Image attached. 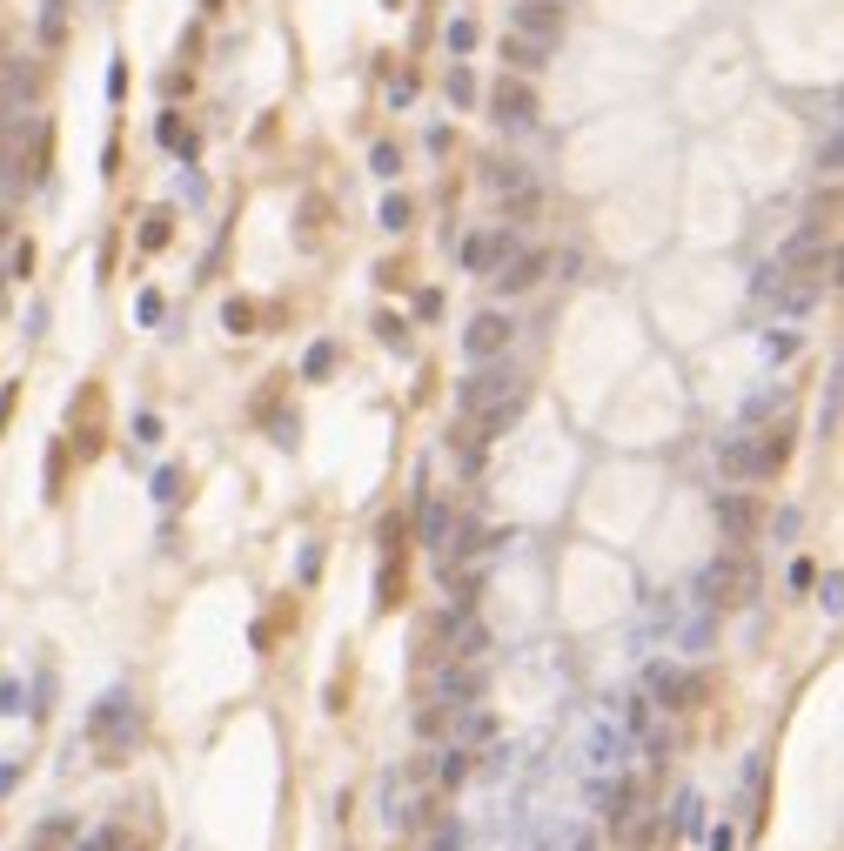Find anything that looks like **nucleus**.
<instances>
[{"mask_svg":"<svg viewBox=\"0 0 844 851\" xmlns=\"http://www.w3.org/2000/svg\"><path fill=\"white\" fill-rule=\"evenodd\" d=\"M510 336H516V322L489 309V315H476V322L463 329V349H469L476 362H489V356H503V349H510Z\"/></svg>","mask_w":844,"mask_h":851,"instance_id":"nucleus-9","label":"nucleus"},{"mask_svg":"<svg viewBox=\"0 0 844 851\" xmlns=\"http://www.w3.org/2000/svg\"><path fill=\"white\" fill-rule=\"evenodd\" d=\"M463 771H469V758L456 751V744H449L443 758H436V778H443V784H463Z\"/></svg>","mask_w":844,"mask_h":851,"instance_id":"nucleus-22","label":"nucleus"},{"mask_svg":"<svg viewBox=\"0 0 844 851\" xmlns=\"http://www.w3.org/2000/svg\"><path fill=\"white\" fill-rule=\"evenodd\" d=\"M697 590H704V604H717V610H744L757 597V563L744 557V550H717V557L704 563Z\"/></svg>","mask_w":844,"mask_h":851,"instance_id":"nucleus-1","label":"nucleus"},{"mask_svg":"<svg viewBox=\"0 0 844 851\" xmlns=\"http://www.w3.org/2000/svg\"><path fill=\"white\" fill-rule=\"evenodd\" d=\"M543 269H550V255H536V248H516L510 262H503V275H496V289L503 295H523L543 282Z\"/></svg>","mask_w":844,"mask_h":851,"instance_id":"nucleus-11","label":"nucleus"},{"mask_svg":"<svg viewBox=\"0 0 844 851\" xmlns=\"http://www.w3.org/2000/svg\"><path fill=\"white\" fill-rule=\"evenodd\" d=\"M489 188H496V195H523V188H530L523 161H489Z\"/></svg>","mask_w":844,"mask_h":851,"instance_id":"nucleus-15","label":"nucleus"},{"mask_svg":"<svg viewBox=\"0 0 844 851\" xmlns=\"http://www.w3.org/2000/svg\"><path fill=\"white\" fill-rule=\"evenodd\" d=\"M483 650H489V630L476 624L469 610H456V617H449V657H463L469 664V657H483Z\"/></svg>","mask_w":844,"mask_h":851,"instance_id":"nucleus-12","label":"nucleus"},{"mask_svg":"<svg viewBox=\"0 0 844 851\" xmlns=\"http://www.w3.org/2000/svg\"><path fill=\"white\" fill-rule=\"evenodd\" d=\"M389 101L409 108V101H416V74H396V81H389Z\"/></svg>","mask_w":844,"mask_h":851,"instance_id":"nucleus-26","label":"nucleus"},{"mask_svg":"<svg viewBox=\"0 0 844 851\" xmlns=\"http://www.w3.org/2000/svg\"><path fill=\"white\" fill-rule=\"evenodd\" d=\"M778 269H784V275H804L811 289H824V282H831V269H838V242H831V228H798V235L784 242Z\"/></svg>","mask_w":844,"mask_h":851,"instance_id":"nucleus-2","label":"nucleus"},{"mask_svg":"<svg viewBox=\"0 0 844 851\" xmlns=\"http://www.w3.org/2000/svg\"><path fill=\"white\" fill-rule=\"evenodd\" d=\"M510 21H516V34H530V41H550V47H556V34L570 27V7H563V0H516Z\"/></svg>","mask_w":844,"mask_h":851,"instance_id":"nucleus-6","label":"nucleus"},{"mask_svg":"<svg viewBox=\"0 0 844 851\" xmlns=\"http://www.w3.org/2000/svg\"><path fill=\"white\" fill-rule=\"evenodd\" d=\"M717 463H724V476H771L784 463V436H724L717 443Z\"/></svg>","mask_w":844,"mask_h":851,"instance_id":"nucleus-4","label":"nucleus"},{"mask_svg":"<svg viewBox=\"0 0 844 851\" xmlns=\"http://www.w3.org/2000/svg\"><path fill=\"white\" fill-rule=\"evenodd\" d=\"M422 543H429V550L449 543V503H429V510H422Z\"/></svg>","mask_w":844,"mask_h":851,"instance_id":"nucleus-17","label":"nucleus"},{"mask_svg":"<svg viewBox=\"0 0 844 851\" xmlns=\"http://www.w3.org/2000/svg\"><path fill=\"white\" fill-rule=\"evenodd\" d=\"M550 269L563 275V282H577V248H563V255H550Z\"/></svg>","mask_w":844,"mask_h":851,"instance_id":"nucleus-30","label":"nucleus"},{"mask_svg":"<svg viewBox=\"0 0 844 851\" xmlns=\"http://www.w3.org/2000/svg\"><path fill=\"white\" fill-rule=\"evenodd\" d=\"M0 235H7V215H0Z\"/></svg>","mask_w":844,"mask_h":851,"instance_id":"nucleus-34","label":"nucleus"},{"mask_svg":"<svg viewBox=\"0 0 844 851\" xmlns=\"http://www.w3.org/2000/svg\"><path fill=\"white\" fill-rule=\"evenodd\" d=\"M757 523H764V510H757L751 490H717V530H724L731 543H751Z\"/></svg>","mask_w":844,"mask_h":851,"instance_id":"nucleus-8","label":"nucleus"},{"mask_svg":"<svg viewBox=\"0 0 844 851\" xmlns=\"http://www.w3.org/2000/svg\"><path fill=\"white\" fill-rule=\"evenodd\" d=\"M436 691H443V704H449V711H463V704H476L483 677H476V671H443V684H436Z\"/></svg>","mask_w":844,"mask_h":851,"instance_id":"nucleus-14","label":"nucleus"},{"mask_svg":"<svg viewBox=\"0 0 844 851\" xmlns=\"http://www.w3.org/2000/svg\"><path fill=\"white\" fill-rule=\"evenodd\" d=\"M88 738L108 751V758H121L134 738H141V711H134V697L128 691H108L101 704H94V717H88Z\"/></svg>","mask_w":844,"mask_h":851,"instance_id":"nucleus-3","label":"nucleus"},{"mask_svg":"<svg viewBox=\"0 0 844 851\" xmlns=\"http://www.w3.org/2000/svg\"><path fill=\"white\" fill-rule=\"evenodd\" d=\"M791 349H798V336H764V356H778V362H784Z\"/></svg>","mask_w":844,"mask_h":851,"instance_id":"nucleus-31","label":"nucleus"},{"mask_svg":"<svg viewBox=\"0 0 844 851\" xmlns=\"http://www.w3.org/2000/svg\"><path fill=\"white\" fill-rule=\"evenodd\" d=\"M369 168H376V175H396V168H402V155H396V148H389V141H382L376 155H369Z\"/></svg>","mask_w":844,"mask_h":851,"instance_id":"nucleus-28","label":"nucleus"},{"mask_svg":"<svg viewBox=\"0 0 844 851\" xmlns=\"http://www.w3.org/2000/svg\"><path fill=\"white\" fill-rule=\"evenodd\" d=\"M838 155H844V148H838V135H824V148H818V168H824V181L838 175Z\"/></svg>","mask_w":844,"mask_h":851,"instance_id":"nucleus-27","label":"nucleus"},{"mask_svg":"<svg viewBox=\"0 0 844 851\" xmlns=\"http://www.w3.org/2000/svg\"><path fill=\"white\" fill-rule=\"evenodd\" d=\"M449 101H456V108L476 101V74H469V68H449Z\"/></svg>","mask_w":844,"mask_h":851,"instance_id":"nucleus-21","label":"nucleus"},{"mask_svg":"<svg viewBox=\"0 0 844 851\" xmlns=\"http://www.w3.org/2000/svg\"><path fill=\"white\" fill-rule=\"evenodd\" d=\"M168 242V215H148V228H141V248H161Z\"/></svg>","mask_w":844,"mask_h":851,"instance_id":"nucleus-29","label":"nucleus"},{"mask_svg":"<svg viewBox=\"0 0 844 851\" xmlns=\"http://www.w3.org/2000/svg\"><path fill=\"white\" fill-rule=\"evenodd\" d=\"M47 7H67V0H47Z\"/></svg>","mask_w":844,"mask_h":851,"instance_id":"nucleus-35","label":"nucleus"},{"mask_svg":"<svg viewBox=\"0 0 844 851\" xmlns=\"http://www.w3.org/2000/svg\"><path fill=\"white\" fill-rule=\"evenodd\" d=\"M67 838H74V825H67V818H47V825L34 831V851H61Z\"/></svg>","mask_w":844,"mask_h":851,"instance_id":"nucleus-19","label":"nucleus"},{"mask_svg":"<svg viewBox=\"0 0 844 851\" xmlns=\"http://www.w3.org/2000/svg\"><path fill=\"white\" fill-rule=\"evenodd\" d=\"M376 222H382V228H402V222H409V202H402V195H389V202H382V215H376Z\"/></svg>","mask_w":844,"mask_h":851,"instance_id":"nucleus-24","label":"nucleus"},{"mask_svg":"<svg viewBox=\"0 0 844 851\" xmlns=\"http://www.w3.org/2000/svg\"><path fill=\"white\" fill-rule=\"evenodd\" d=\"M329 369H335V342H315L309 356H302V376H315V382H322Z\"/></svg>","mask_w":844,"mask_h":851,"instance_id":"nucleus-20","label":"nucleus"},{"mask_svg":"<svg viewBox=\"0 0 844 851\" xmlns=\"http://www.w3.org/2000/svg\"><path fill=\"white\" fill-rule=\"evenodd\" d=\"M650 691L664 697V711H690V704L704 697V677L677 671V664H657V671H650Z\"/></svg>","mask_w":844,"mask_h":851,"instance_id":"nucleus-10","label":"nucleus"},{"mask_svg":"<svg viewBox=\"0 0 844 851\" xmlns=\"http://www.w3.org/2000/svg\"><path fill=\"white\" fill-rule=\"evenodd\" d=\"M476 47V21H449V54H469Z\"/></svg>","mask_w":844,"mask_h":851,"instance_id":"nucleus-23","label":"nucleus"},{"mask_svg":"<svg viewBox=\"0 0 844 851\" xmlns=\"http://www.w3.org/2000/svg\"><path fill=\"white\" fill-rule=\"evenodd\" d=\"M503 61H510L516 74H536L543 61H550V41H530V34H510V41H503Z\"/></svg>","mask_w":844,"mask_h":851,"instance_id":"nucleus-13","label":"nucleus"},{"mask_svg":"<svg viewBox=\"0 0 844 851\" xmlns=\"http://www.w3.org/2000/svg\"><path fill=\"white\" fill-rule=\"evenodd\" d=\"M0 711H21V704H14V677H0Z\"/></svg>","mask_w":844,"mask_h":851,"instance_id":"nucleus-32","label":"nucleus"},{"mask_svg":"<svg viewBox=\"0 0 844 851\" xmlns=\"http://www.w3.org/2000/svg\"><path fill=\"white\" fill-rule=\"evenodd\" d=\"M81 851H114V831H94V838H88Z\"/></svg>","mask_w":844,"mask_h":851,"instance_id":"nucleus-33","label":"nucleus"},{"mask_svg":"<svg viewBox=\"0 0 844 851\" xmlns=\"http://www.w3.org/2000/svg\"><path fill=\"white\" fill-rule=\"evenodd\" d=\"M818 604H824V617H838V570H824V583H818Z\"/></svg>","mask_w":844,"mask_h":851,"instance_id":"nucleus-25","label":"nucleus"},{"mask_svg":"<svg viewBox=\"0 0 844 851\" xmlns=\"http://www.w3.org/2000/svg\"><path fill=\"white\" fill-rule=\"evenodd\" d=\"M597 805H603V818H610V825H630V805H637V791L617 778V784H610V791L597 798Z\"/></svg>","mask_w":844,"mask_h":851,"instance_id":"nucleus-16","label":"nucleus"},{"mask_svg":"<svg viewBox=\"0 0 844 851\" xmlns=\"http://www.w3.org/2000/svg\"><path fill=\"white\" fill-rule=\"evenodd\" d=\"M516 396H530L516 369H476L463 382V409H496V403H516Z\"/></svg>","mask_w":844,"mask_h":851,"instance_id":"nucleus-5","label":"nucleus"},{"mask_svg":"<svg viewBox=\"0 0 844 851\" xmlns=\"http://www.w3.org/2000/svg\"><path fill=\"white\" fill-rule=\"evenodd\" d=\"M489 731H496V717H489V711H469V704H463V724H456V738H463V744H483Z\"/></svg>","mask_w":844,"mask_h":851,"instance_id":"nucleus-18","label":"nucleus"},{"mask_svg":"<svg viewBox=\"0 0 844 851\" xmlns=\"http://www.w3.org/2000/svg\"><path fill=\"white\" fill-rule=\"evenodd\" d=\"M489 114H496V128H530L536 121V88L530 81H496V88H489Z\"/></svg>","mask_w":844,"mask_h":851,"instance_id":"nucleus-7","label":"nucleus"}]
</instances>
